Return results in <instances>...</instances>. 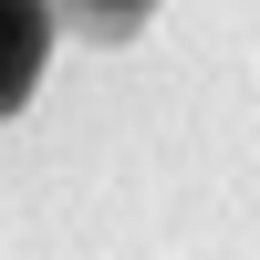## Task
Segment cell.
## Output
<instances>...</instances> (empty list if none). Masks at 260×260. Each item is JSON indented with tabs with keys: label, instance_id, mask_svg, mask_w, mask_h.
Wrapping results in <instances>:
<instances>
[{
	"label": "cell",
	"instance_id": "7a4b0ae2",
	"mask_svg": "<svg viewBox=\"0 0 260 260\" xmlns=\"http://www.w3.org/2000/svg\"><path fill=\"white\" fill-rule=\"evenodd\" d=\"M62 21H73L83 42H136L146 31V11H156V0H52Z\"/></svg>",
	"mask_w": 260,
	"mask_h": 260
},
{
	"label": "cell",
	"instance_id": "6da1fadb",
	"mask_svg": "<svg viewBox=\"0 0 260 260\" xmlns=\"http://www.w3.org/2000/svg\"><path fill=\"white\" fill-rule=\"evenodd\" d=\"M52 52V0H0V115H21Z\"/></svg>",
	"mask_w": 260,
	"mask_h": 260
}]
</instances>
